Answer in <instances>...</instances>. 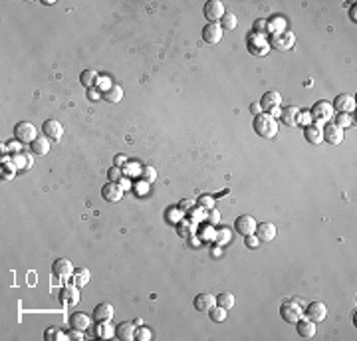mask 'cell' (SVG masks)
I'll return each instance as SVG.
<instances>
[{
    "label": "cell",
    "mask_w": 357,
    "mask_h": 341,
    "mask_svg": "<svg viewBox=\"0 0 357 341\" xmlns=\"http://www.w3.org/2000/svg\"><path fill=\"white\" fill-rule=\"evenodd\" d=\"M209 315H211V319H213V321L220 323V321H224V319H226V310H224V308H220V306H215V308L209 312Z\"/></svg>",
    "instance_id": "d590c367"
},
{
    "label": "cell",
    "mask_w": 357,
    "mask_h": 341,
    "mask_svg": "<svg viewBox=\"0 0 357 341\" xmlns=\"http://www.w3.org/2000/svg\"><path fill=\"white\" fill-rule=\"evenodd\" d=\"M108 177H110L111 183H119V181L123 179V171H121L119 167H115V165H113L110 171H108Z\"/></svg>",
    "instance_id": "74e56055"
},
{
    "label": "cell",
    "mask_w": 357,
    "mask_h": 341,
    "mask_svg": "<svg viewBox=\"0 0 357 341\" xmlns=\"http://www.w3.org/2000/svg\"><path fill=\"white\" fill-rule=\"evenodd\" d=\"M300 109L298 107H286L284 111H282V123H286L288 127H296V125H300Z\"/></svg>",
    "instance_id": "d4e9b609"
},
{
    "label": "cell",
    "mask_w": 357,
    "mask_h": 341,
    "mask_svg": "<svg viewBox=\"0 0 357 341\" xmlns=\"http://www.w3.org/2000/svg\"><path fill=\"white\" fill-rule=\"evenodd\" d=\"M322 139H324L326 143H330V145H339V143L343 141V129L330 121V123H326V125L322 127Z\"/></svg>",
    "instance_id": "4fadbf2b"
},
{
    "label": "cell",
    "mask_w": 357,
    "mask_h": 341,
    "mask_svg": "<svg viewBox=\"0 0 357 341\" xmlns=\"http://www.w3.org/2000/svg\"><path fill=\"white\" fill-rule=\"evenodd\" d=\"M18 143H20V141H14V143H10L6 149H8V151H12V153H14V151H18Z\"/></svg>",
    "instance_id": "816d5d0a"
},
{
    "label": "cell",
    "mask_w": 357,
    "mask_h": 341,
    "mask_svg": "<svg viewBox=\"0 0 357 341\" xmlns=\"http://www.w3.org/2000/svg\"><path fill=\"white\" fill-rule=\"evenodd\" d=\"M282 105V95L278 93V91H266L264 95H262V100H260V109L264 111V113H270V115H274L276 109Z\"/></svg>",
    "instance_id": "7c38bea8"
},
{
    "label": "cell",
    "mask_w": 357,
    "mask_h": 341,
    "mask_svg": "<svg viewBox=\"0 0 357 341\" xmlns=\"http://www.w3.org/2000/svg\"><path fill=\"white\" fill-rule=\"evenodd\" d=\"M296 331H298L300 337L310 339V337L316 335V323H314L312 319H308V317H300V319L296 321Z\"/></svg>",
    "instance_id": "44dd1931"
},
{
    "label": "cell",
    "mask_w": 357,
    "mask_h": 341,
    "mask_svg": "<svg viewBox=\"0 0 357 341\" xmlns=\"http://www.w3.org/2000/svg\"><path fill=\"white\" fill-rule=\"evenodd\" d=\"M60 300L62 304H68V306H76L80 302V288L76 284H68L60 289Z\"/></svg>",
    "instance_id": "ac0fdd59"
},
{
    "label": "cell",
    "mask_w": 357,
    "mask_h": 341,
    "mask_svg": "<svg viewBox=\"0 0 357 341\" xmlns=\"http://www.w3.org/2000/svg\"><path fill=\"white\" fill-rule=\"evenodd\" d=\"M30 151H32V155H38V157L48 155V153H50V139L38 135V137L30 143Z\"/></svg>",
    "instance_id": "7402d4cb"
},
{
    "label": "cell",
    "mask_w": 357,
    "mask_h": 341,
    "mask_svg": "<svg viewBox=\"0 0 357 341\" xmlns=\"http://www.w3.org/2000/svg\"><path fill=\"white\" fill-rule=\"evenodd\" d=\"M141 179L147 181V183H153V181L157 179L155 169H153V167H143V169H141Z\"/></svg>",
    "instance_id": "8d00e7d4"
},
{
    "label": "cell",
    "mask_w": 357,
    "mask_h": 341,
    "mask_svg": "<svg viewBox=\"0 0 357 341\" xmlns=\"http://www.w3.org/2000/svg\"><path fill=\"white\" fill-rule=\"evenodd\" d=\"M254 234L260 242H272L276 238V226L272 222H260V224H256Z\"/></svg>",
    "instance_id": "ffe728a7"
},
{
    "label": "cell",
    "mask_w": 357,
    "mask_h": 341,
    "mask_svg": "<svg viewBox=\"0 0 357 341\" xmlns=\"http://www.w3.org/2000/svg\"><path fill=\"white\" fill-rule=\"evenodd\" d=\"M252 32L264 36V32H266V20H264V18H258V20L252 24Z\"/></svg>",
    "instance_id": "f35d334b"
},
{
    "label": "cell",
    "mask_w": 357,
    "mask_h": 341,
    "mask_svg": "<svg viewBox=\"0 0 357 341\" xmlns=\"http://www.w3.org/2000/svg\"><path fill=\"white\" fill-rule=\"evenodd\" d=\"M68 339L82 341V339H83V331H78V329H72V331L68 333Z\"/></svg>",
    "instance_id": "f6af8a7d"
},
{
    "label": "cell",
    "mask_w": 357,
    "mask_h": 341,
    "mask_svg": "<svg viewBox=\"0 0 357 341\" xmlns=\"http://www.w3.org/2000/svg\"><path fill=\"white\" fill-rule=\"evenodd\" d=\"M224 12H226V10H224V4H222L220 0H207V2H205L202 14H205V18L209 20V24H215V22L219 24Z\"/></svg>",
    "instance_id": "5b68a950"
},
{
    "label": "cell",
    "mask_w": 357,
    "mask_h": 341,
    "mask_svg": "<svg viewBox=\"0 0 357 341\" xmlns=\"http://www.w3.org/2000/svg\"><path fill=\"white\" fill-rule=\"evenodd\" d=\"M113 314H115V310L108 302H101V304H97L93 308V319L95 321H110L111 317H113Z\"/></svg>",
    "instance_id": "cb8c5ba5"
},
{
    "label": "cell",
    "mask_w": 357,
    "mask_h": 341,
    "mask_svg": "<svg viewBox=\"0 0 357 341\" xmlns=\"http://www.w3.org/2000/svg\"><path fill=\"white\" fill-rule=\"evenodd\" d=\"M333 107H331L330 102H316L314 107H312V111H310V115H312V119H314V123H330L331 119H333Z\"/></svg>",
    "instance_id": "3957f363"
},
{
    "label": "cell",
    "mask_w": 357,
    "mask_h": 341,
    "mask_svg": "<svg viewBox=\"0 0 357 341\" xmlns=\"http://www.w3.org/2000/svg\"><path fill=\"white\" fill-rule=\"evenodd\" d=\"M95 335H97V337H101V339H110V337L115 335V327H111L110 321H97Z\"/></svg>",
    "instance_id": "f546056e"
},
{
    "label": "cell",
    "mask_w": 357,
    "mask_h": 341,
    "mask_svg": "<svg viewBox=\"0 0 357 341\" xmlns=\"http://www.w3.org/2000/svg\"><path fill=\"white\" fill-rule=\"evenodd\" d=\"M246 44H248V52L252 56H266L270 52V46H268V40L260 34H250L246 38Z\"/></svg>",
    "instance_id": "8992f818"
},
{
    "label": "cell",
    "mask_w": 357,
    "mask_h": 341,
    "mask_svg": "<svg viewBox=\"0 0 357 341\" xmlns=\"http://www.w3.org/2000/svg\"><path fill=\"white\" fill-rule=\"evenodd\" d=\"M303 137L308 143L312 145H320L324 139H322V125L320 123H310L303 127Z\"/></svg>",
    "instance_id": "603a6c76"
},
{
    "label": "cell",
    "mask_w": 357,
    "mask_h": 341,
    "mask_svg": "<svg viewBox=\"0 0 357 341\" xmlns=\"http://www.w3.org/2000/svg\"><path fill=\"white\" fill-rule=\"evenodd\" d=\"M355 8H357V4H353V8H351V12H349V18H351L353 22H355V20H357V16H355Z\"/></svg>",
    "instance_id": "f5cc1de1"
},
{
    "label": "cell",
    "mask_w": 357,
    "mask_h": 341,
    "mask_svg": "<svg viewBox=\"0 0 357 341\" xmlns=\"http://www.w3.org/2000/svg\"><path fill=\"white\" fill-rule=\"evenodd\" d=\"M80 83H82L83 87H87V89L95 87V85L99 83L97 72H95V70H83L82 74H80Z\"/></svg>",
    "instance_id": "83f0119b"
},
{
    "label": "cell",
    "mask_w": 357,
    "mask_h": 341,
    "mask_svg": "<svg viewBox=\"0 0 357 341\" xmlns=\"http://www.w3.org/2000/svg\"><path fill=\"white\" fill-rule=\"evenodd\" d=\"M219 220H220L219 210H217V209H211V214H209V222H211V224H217Z\"/></svg>",
    "instance_id": "bcb514c9"
},
{
    "label": "cell",
    "mask_w": 357,
    "mask_h": 341,
    "mask_svg": "<svg viewBox=\"0 0 357 341\" xmlns=\"http://www.w3.org/2000/svg\"><path fill=\"white\" fill-rule=\"evenodd\" d=\"M250 111H252V115L256 117V115L262 111V109H260V104H252V105H250Z\"/></svg>",
    "instance_id": "f907efd6"
},
{
    "label": "cell",
    "mask_w": 357,
    "mask_h": 341,
    "mask_svg": "<svg viewBox=\"0 0 357 341\" xmlns=\"http://www.w3.org/2000/svg\"><path fill=\"white\" fill-rule=\"evenodd\" d=\"M135 323L133 321H121L115 325V337L119 341H131L135 339Z\"/></svg>",
    "instance_id": "e0dca14e"
},
{
    "label": "cell",
    "mask_w": 357,
    "mask_h": 341,
    "mask_svg": "<svg viewBox=\"0 0 357 341\" xmlns=\"http://www.w3.org/2000/svg\"><path fill=\"white\" fill-rule=\"evenodd\" d=\"M192 306H194L196 312H200V314H209V312L217 306V296H213V294H198V296L194 298Z\"/></svg>",
    "instance_id": "5bb4252c"
},
{
    "label": "cell",
    "mask_w": 357,
    "mask_h": 341,
    "mask_svg": "<svg viewBox=\"0 0 357 341\" xmlns=\"http://www.w3.org/2000/svg\"><path fill=\"white\" fill-rule=\"evenodd\" d=\"M196 203H198L202 209H215V199H213V197H200Z\"/></svg>",
    "instance_id": "60d3db41"
},
{
    "label": "cell",
    "mask_w": 357,
    "mask_h": 341,
    "mask_svg": "<svg viewBox=\"0 0 357 341\" xmlns=\"http://www.w3.org/2000/svg\"><path fill=\"white\" fill-rule=\"evenodd\" d=\"M101 197H104V201H108V203H119L121 199H123V188H121V184L119 183H108L101 186Z\"/></svg>",
    "instance_id": "9a60e30c"
},
{
    "label": "cell",
    "mask_w": 357,
    "mask_h": 341,
    "mask_svg": "<svg viewBox=\"0 0 357 341\" xmlns=\"http://www.w3.org/2000/svg\"><path fill=\"white\" fill-rule=\"evenodd\" d=\"M101 98H104L108 104H119V102L123 100V89H121V85H117V83L113 85V83H111L108 89L101 91Z\"/></svg>",
    "instance_id": "4316f807"
},
{
    "label": "cell",
    "mask_w": 357,
    "mask_h": 341,
    "mask_svg": "<svg viewBox=\"0 0 357 341\" xmlns=\"http://www.w3.org/2000/svg\"><path fill=\"white\" fill-rule=\"evenodd\" d=\"M44 339L46 341H62V339H68V335L66 333H62L58 327H48L46 331H44Z\"/></svg>",
    "instance_id": "e575fe53"
},
{
    "label": "cell",
    "mask_w": 357,
    "mask_h": 341,
    "mask_svg": "<svg viewBox=\"0 0 357 341\" xmlns=\"http://www.w3.org/2000/svg\"><path fill=\"white\" fill-rule=\"evenodd\" d=\"M244 242H246V246H248V248H256L260 240L256 238V234H250V236H244Z\"/></svg>",
    "instance_id": "ee69618b"
},
{
    "label": "cell",
    "mask_w": 357,
    "mask_h": 341,
    "mask_svg": "<svg viewBox=\"0 0 357 341\" xmlns=\"http://www.w3.org/2000/svg\"><path fill=\"white\" fill-rule=\"evenodd\" d=\"M70 280H72L78 288H83V286L89 282V270H87V268H76Z\"/></svg>",
    "instance_id": "f1b7e54d"
},
{
    "label": "cell",
    "mask_w": 357,
    "mask_h": 341,
    "mask_svg": "<svg viewBox=\"0 0 357 341\" xmlns=\"http://www.w3.org/2000/svg\"><path fill=\"white\" fill-rule=\"evenodd\" d=\"M256 220L250 216V214H240L236 220H234V230L238 232V234H242V236H250V234H254L256 232Z\"/></svg>",
    "instance_id": "30bf717a"
},
{
    "label": "cell",
    "mask_w": 357,
    "mask_h": 341,
    "mask_svg": "<svg viewBox=\"0 0 357 341\" xmlns=\"http://www.w3.org/2000/svg\"><path fill=\"white\" fill-rule=\"evenodd\" d=\"M135 339L137 341H149L151 339V331L147 327H137L135 329Z\"/></svg>",
    "instance_id": "ab89813d"
},
{
    "label": "cell",
    "mask_w": 357,
    "mask_h": 341,
    "mask_svg": "<svg viewBox=\"0 0 357 341\" xmlns=\"http://www.w3.org/2000/svg\"><path fill=\"white\" fill-rule=\"evenodd\" d=\"M234 302H236V300H234V296H232L230 291H222L220 296H217V306L224 308L226 312L234 308Z\"/></svg>",
    "instance_id": "1f68e13d"
},
{
    "label": "cell",
    "mask_w": 357,
    "mask_h": 341,
    "mask_svg": "<svg viewBox=\"0 0 357 341\" xmlns=\"http://www.w3.org/2000/svg\"><path fill=\"white\" fill-rule=\"evenodd\" d=\"M312 121H314V119H312V115H310V113H300V125L305 127V125H310Z\"/></svg>",
    "instance_id": "7dc6e473"
},
{
    "label": "cell",
    "mask_w": 357,
    "mask_h": 341,
    "mask_svg": "<svg viewBox=\"0 0 357 341\" xmlns=\"http://www.w3.org/2000/svg\"><path fill=\"white\" fill-rule=\"evenodd\" d=\"M284 30H286V20H284V18L274 16V18L266 20V32H270V34H280V32H284Z\"/></svg>",
    "instance_id": "4dcf8cb0"
},
{
    "label": "cell",
    "mask_w": 357,
    "mask_h": 341,
    "mask_svg": "<svg viewBox=\"0 0 357 341\" xmlns=\"http://www.w3.org/2000/svg\"><path fill=\"white\" fill-rule=\"evenodd\" d=\"M326 315H328V308H326V304H322V302H312V304H308L305 310H303V317L312 319L314 323L324 321Z\"/></svg>",
    "instance_id": "9c48e42d"
},
{
    "label": "cell",
    "mask_w": 357,
    "mask_h": 341,
    "mask_svg": "<svg viewBox=\"0 0 357 341\" xmlns=\"http://www.w3.org/2000/svg\"><path fill=\"white\" fill-rule=\"evenodd\" d=\"M280 315H282V319L286 323H296L300 317H303V310L296 300H286L280 306Z\"/></svg>",
    "instance_id": "277c9868"
},
{
    "label": "cell",
    "mask_w": 357,
    "mask_h": 341,
    "mask_svg": "<svg viewBox=\"0 0 357 341\" xmlns=\"http://www.w3.org/2000/svg\"><path fill=\"white\" fill-rule=\"evenodd\" d=\"M219 24H220V28H222V30H234V28H236V24H238V20H236V14L226 10V12L222 14V18H220Z\"/></svg>",
    "instance_id": "d6a6232c"
},
{
    "label": "cell",
    "mask_w": 357,
    "mask_h": 341,
    "mask_svg": "<svg viewBox=\"0 0 357 341\" xmlns=\"http://www.w3.org/2000/svg\"><path fill=\"white\" fill-rule=\"evenodd\" d=\"M113 165L115 167H125L127 165V155H123V153H119V155H115V159H113Z\"/></svg>",
    "instance_id": "7bdbcfd3"
},
{
    "label": "cell",
    "mask_w": 357,
    "mask_h": 341,
    "mask_svg": "<svg viewBox=\"0 0 357 341\" xmlns=\"http://www.w3.org/2000/svg\"><path fill=\"white\" fill-rule=\"evenodd\" d=\"M68 323H70V327H72V329H78V331H85V329L89 327V315H85L83 312H76V314L70 315Z\"/></svg>",
    "instance_id": "484cf974"
},
{
    "label": "cell",
    "mask_w": 357,
    "mask_h": 341,
    "mask_svg": "<svg viewBox=\"0 0 357 341\" xmlns=\"http://www.w3.org/2000/svg\"><path fill=\"white\" fill-rule=\"evenodd\" d=\"M333 111L337 113H353L355 111V98L351 93H339L335 100H333Z\"/></svg>",
    "instance_id": "ba28073f"
},
{
    "label": "cell",
    "mask_w": 357,
    "mask_h": 341,
    "mask_svg": "<svg viewBox=\"0 0 357 341\" xmlns=\"http://www.w3.org/2000/svg\"><path fill=\"white\" fill-rule=\"evenodd\" d=\"M294 42H296L294 32L284 30V32H280V34H270L268 46L274 48V50H280V52H288V50L294 48Z\"/></svg>",
    "instance_id": "7a4b0ae2"
},
{
    "label": "cell",
    "mask_w": 357,
    "mask_h": 341,
    "mask_svg": "<svg viewBox=\"0 0 357 341\" xmlns=\"http://www.w3.org/2000/svg\"><path fill=\"white\" fill-rule=\"evenodd\" d=\"M87 98H89V100H91V102H95V100H99V98H101V93H95V89H93V87H91V89H89V91H87Z\"/></svg>",
    "instance_id": "681fc988"
},
{
    "label": "cell",
    "mask_w": 357,
    "mask_h": 341,
    "mask_svg": "<svg viewBox=\"0 0 357 341\" xmlns=\"http://www.w3.org/2000/svg\"><path fill=\"white\" fill-rule=\"evenodd\" d=\"M222 28L220 24H207V26L202 28V40L207 42V44H219L220 40H222Z\"/></svg>",
    "instance_id": "d6986e66"
},
{
    "label": "cell",
    "mask_w": 357,
    "mask_h": 341,
    "mask_svg": "<svg viewBox=\"0 0 357 341\" xmlns=\"http://www.w3.org/2000/svg\"><path fill=\"white\" fill-rule=\"evenodd\" d=\"M252 127H254V133L258 137H262V139H274L278 135V121L270 113H258L254 117Z\"/></svg>",
    "instance_id": "6da1fadb"
},
{
    "label": "cell",
    "mask_w": 357,
    "mask_h": 341,
    "mask_svg": "<svg viewBox=\"0 0 357 341\" xmlns=\"http://www.w3.org/2000/svg\"><path fill=\"white\" fill-rule=\"evenodd\" d=\"M194 203H196L194 199H183V201L179 203V209L183 210V212H187V210H191L192 207H194Z\"/></svg>",
    "instance_id": "b9f144b4"
},
{
    "label": "cell",
    "mask_w": 357,
    "mask_h": 341,
    "mask_svg": "<svg viewBox=\"0 0 357 341\" xmlns=\"http://www.w3.org/2000/svg\"><path fill=\"white\" fill-rule=\"evenodd\" d=\"M219 234H220V236H219V242H224V240L228 242V240H230V230H228V228H222Z\"/></svg>",
    "instance_id": "c3c4849f"
},
{
    "label": "cell",
    "mask_w": 357,
    "mask_h": 341,
    "mask_svg": "<svg viewBox=\"0 0 357 341\" xmlns=\"http://www.w3.org/2000/svg\"><path fill=\"white\" fill-rule=\"evenodd\" d=\"M36 137H38L36 127L30 121H20V123L14 125V139L16 141H20V143H32Z\"/></svg>",
    "instance_id": "52a82bcc"
},
{
    "label": "cell",
    "mask_w": 357,
    "mask_h": 341,
    "mask_svg": "<svg viewBox=\"0 0 357 341\" xmlns=\"http://www.w3.org/2000/svg\"><path fill=\"white\" fill-rule=\"evenodd\" d=\"M42 131H44V137H48L52 141H60L64 135V125L58 119H46L42 125Z\"/></svg>",
    "instance_id": "2e32d148"
},
{
    "label": "cell",
    "mask_w": 357,
    "mask_h": 341,
    "mask_svg": "<svg viewBox=\"0 0 357 341\" xmlns=\"http://www.w3.org/2000/svg\"><path fill=\"white\" fill-rule=\"evenodd\" d=\"M74 264L70 262L68 258H58L54 260L52 264V274H54L58 280H68V278H72V274H74Z\"/></svg>",
    "instance_id": "8fae6325"
},
{
    "label": "cell",
    "mask_w": 357,
    "mask_h": 341,
    "mask_svg": "<svg viewBox=\"0 0 357 341\" xmlns=\"http://www.w3.org/2000/svg\"><path fill=\"white\" fill-rule=\"evenodd\" d=\"M353 123H355V111H353V119H351V113H337L335 115V125L341 127V129H345Z\"/></svg>",
    "instance_id": "836d02e7"
}]
</instances>
